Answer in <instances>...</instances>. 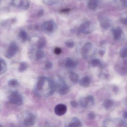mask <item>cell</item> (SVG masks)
I'll list each match as a JSON object with an SVG mask.
<instances>
[{"label": "cell", "instance_id": "6da1fadb", "mask_svg": "<svg viewBox=\"0 0 127 127\" xmlns=\"http://www.w3.org/2000/svg\"><path fill=\"white\" fill-rule=\"evenodd\" d=\"M93 29L92 23L90 21H86L81 24L79 28V31L84 34H89L92 32Z\"/></svg>", "mask_w": 127, "mask_h": 127}, {"label": "cell", "instance_id": "7a4b0ae2", "mask_svg": "<svg viewBox=\"0 0 127 127\" xmlns=\"http://www.w3.org/2000/svg\"><path fill=\"white\" fill-rule=\"evenodd\" d=\"M9 101L11 103L18 106H21L23 102L22 97L17 92H13L11 94L9 97Z\"/></svg>", "mask_w": 127, "mask_h": 127}, {"label": "cell", "instance_id": "3957f363", "mask_svg": "<svg viewBox=\"0 0 127 127\" xmlns=\"http://www.w3.org/2000/svg\"><path fill=\"white\" fill-rule=\"evenodd\" d=\"M43 28L44 30L47 32H53L56 29V25L53 20H48L44 23Z\"/></svg>", "mask_w": 127, "mask_h": 127}, {"label": "cell", "instance_id": "277c9868", "mask_svg": "<svg viewBox=\"0 0 127 127\" xmlns=\"http://www.w3.org/2000/svg\"><path fill=\"white\" fill-rule=\"evenodd\" d=\"M13 4L15 6L22 9H27L30 6L28 0H13Z\"/></svg>", "mask_w": 127, "mask_h": 127}, {"label": "cell", "instance_id": "5b68a950", "mask_svg": "<svg viewBox=\"0 0 127 127\" xmlns=\"http://www.w3.org/2000/svg\"><path fill=\"white\" fill-rule=\"evenodd\" d=\"M67 111L66 106L63 104H60L55 107L54 112L56 115L59 116H62L65 114Z\"/></svg>", "mask_w": 127, "mask_h": 127}, {"label": "cell", "instance_id": "8992f818", "mask_svg": "<svg viewBox=\"0 0 127 127\" xmlns=\"http://www.w3.org/2000/svg\"><path fill=\"white\" fill-rule=\"evenodd\" d=\"M18 50L17 45L15 43H12L10 45L6 55L7 58H11L15 55Z\"/></svg>", "mask_w": 127, "mask_h": 127}, {"label": "cell", "instance_id": "52a82bcc", "mask_svg": "<svg viewBox=\"0 0 127 127\" xmlns=\"http://www.w3.org/2000/svg\"><path fill=\"white\" fill-rule=\"evenodd\" d=\"M92 46V43L90 42H88L86 43L81 49V54L83 57L84 58L87 57V56L91 50Z\"/></svg>", "mask_w": 127, "mask_h": 127}, {"label": "cell", "instance_id": "ba28073f", "mask_svg": "<svg viewBox=\"0 0 127 127\" xmlns=\"http://www.w3.org/2000/svg\"><path fill=\"white\" fill-rule=\"evenodd\" d=\"M36 121V117L32 114H30L24 121L25 125L29 127L33 125Z\"/></svg>", "mask_w": 127, "mask_h": 127}, {"label": "cell", "instance_id": "9c48e42d", "mask_svg": "<svg viewBox=\"0 0 127 127\" xmlns=\"http://www.w3.org/2000/svg\"><path fill=\"white\" fill-rule=\"evenodd\" d=\"M100 23L101 27L104 30H107L110 27V22L107 18L105 17L101 18Z\"/></svg>", "mask_w": 127, "mask_h": 127}, {"label": "cell", "instance_id": "30bf717a", "mask_svg": "<svg viewBox=\"0 0 127 127\" xmlns=\"http://www.w3.org/2000/svg\"><path fill=\"white\" fill-rule=\"evenodd\" d=\"M82 124L80 120L76 118H74L71 120L67 127H81Z\"/></svg>", "mask_w": 127, "mask_h": 127}, {"label": "cell", "instance_id": "8fae6325", "mask_svg": "<svg viewBox=\"0 0 127 127\" xmlns=\"http://www.w3.org/2000/svg\"><path fill=\"white\" fill-rule=\"evenodd\" d=\"M90 83V79L88 76L83 77L79 82V84L83 87H88Z\"/></svg>", "mask_w": 127, "mask_h": 127}, {"label": "cell", "instance_id": "7c38bea8", "mask_svg": "<svg viewBox=\"0 0 127 127\" xmlns=\"http://www.w3.org/2000/svg\"><path fill=\"white\" fill-rule=\"evenodd\" d=\"M69 87L65 84V82H64L60 89L59 93L60 95H64L67 94L69 92Z\"/></svg>", "mask_w": 127, "mask_h": 127}, {"label": "cell", "instance_id": "4fadbf2b", "mask_svg": "<svg viewBox=\"0 0 127 127\" xmlns=\"http://www.w3.org/2000/svg\"><path fill=\"white\" fill-rule=\"evenodd\" d=\"M77 63L75 60L71 59H67L66 61L65 66L66 67L71 68H74L76 67Z\"/></svg>", "mask_w": 127, "mask_h": 127}, {"label": "cell", "instance_id": "5bb4252c", "mask_svg": "<svg viewBox=\"0 0 127 127\" xmlns=\"http://www.w3.org/2000/svg\"><path fill=\"white\" fill-rule=\"evenodd\" d=\"M97 6V0H89L87 4L88 8L92 10L95 9Z\"/></svg>", "mask_w": 127, "mask_h": 127}, {"label": "cell", "instance_id": "9a60e30c", "mask_svg": "<svg viewBox=\"0 0 127 127\" xmlns=\"http://www.w3.org/2000/svg\"><path fill=\"white\" fill-rule=\"evenodd\" d=\"M45 78L44 77L40 78L36 84V89L38 90H41L42 89L45 83Z\"/></svg>", "mask_w": 127, "mask_h": 127}, {"label": "cell", "instance_id": "2e32d148", "mask_svg": "<svg viewBox=\"0 0 127 127\" xmlns=\"http://www.w3.org/2000/svg\"><path fill=\"white\" fill-rule=\"evenodd\" d=\"M121 29L119 28H116L113 30V32L114 35V38L115 40L119 39L122 35Z\"/></svg>", "mask_w": 127, "mask_h": 127}, {"label": "cell", "instance_id": "e0dca14e", "mask_svg": "<svg viewBox=\"0 0 127 127\" xmlns=\"http://www.w3.org/2000/svg\"><path fill=\"white\" fill-rule=\"evenodd\" d=\"M69 78L72 82L77 83L78 82L79 77L77 74L74 72H71L69 75Z\"/></svg>", "mask_w": 127, "mask_h": 127}, {"label": "cell", "instance_id": "ac0fdd59", "mask_svg": "<svg viewBox=\"0 0 127 127\" xmlns=\"http://www.w3.org/2000/svg\"><path fill=\"white\" fill-rule=\"evenodd\" d=\"M80 104L81 106L84 108H87L90 106L86 97L82 98L80 100Z\"/></svg>", "mask_w": 127, "mask_h": 127}, {"label": "cell", "instance_id": "d6986e66", "mask_svg": "<svg viewBox=\"0 0 127 127\" xmlns=\"http://www.w3.org/2000/svg\"><path fill=\"white\" fill-rule=\"evenodd\" d=\"M113 105V102L109 99H106L103 103V106L106 109H109L112 107Z\"/></svg>", "mask_w": 127, "mask_h": 127}, {"label": "cell", "instance_id": "ffe728a7", "mask_svg": "<svg viewBox=\"0 0 127 127\" xmlns=\"http://www.w3.org/2000/svg\"><path fill=\"white\" fill-rule=\"evenodd\" d=\"M6 68V63L3 60L0 59V74L5 72Z\"/></svg>", "mask_w": 127, "mask_h": 127}, {"label": "cell", "instance_id": "44dd1931", "mask_svg": "<svg viewBox=\"0 0 127 127\" xmlns=\"http://www.w3.org/2000/svg\"><path fill=\"white\" fill-rule=\"evenodd\" d=\"M46 42L43 38H41L38 40L37 42V47L39 49H42L45 46Z\"/></svg>", "mask_w": 127, "mask_h": 127}, {"label": "cell", "instance_id": "7402d4cb", "mask_svg": "<svg viewBox=\"0 0 127 127\" xmlns=\"http://www.w3.org/2000/svg\"><path fill=\"white\" fill-rule=\"evenodd\" d=\"M44 51L39 50L36 52L35 54L36 59L37 60H40L44 57Z\"/></svg>", "mask_w": 127, "mask_h": 127}, {"label": "cell", "instance_id": "603a6c76", "mask_svg": "<svg viewBox=\"0 0 127 127\" xmlns=\"http://www.w3.org/2000/svg\"><path fill=\"white\" fill-rule=\"evenodd\" d=\"M19 36L23 41H26L27 39L28 36L27 33L24 30H21L19 32Z\"/></svg>", "mask_w": 127, "mask_h": 127}, {"label": "cell", "instance_id": "cb8c5ba5", "mask_svg": "<svg viewBox=\"0 0 127 127\" xmlns=\"http://www.w3.org/2000/svg\"><path fill=\"white\" fill-rule=\"evenodd\" d=\"M120 54L122 58H124L127 56V47L122 48L120 51Z\"/></svg>", "mask_w": 127, "mask_h": 127}, {"label": "cell", "instance_id": "d4e9b609", "mask_svg": "<svg viewBox=\"0 0 127 127\" xmlns=\"http://www.w3.org/2000/svg\"><path fill=\"white\" fill-rule=\"evenodd\" d=\"M27 68V64L25 62H22L20 64L19 69V71L23 72L26 70Z\"/></svg>", "mask_w": 127, "mask_h": 127}, {"label": "cell", "instance_id": "484cf974", "mask_svg": "<svg viewBox=\"0 0 127 127\" xmlns=\"http://www.w3.org/2000/svg\"><path fill=\"white\" fill-rule=\"evenodd\" d=\"M92 65L93 67H96L100 65L101 64V62L99 60L97 59H95L92 60Z\"/></svg>", "mask_w": 127, "mask_h": 127}, {"label": "cell", "instance_id": "4316f807", "mask_svg": "<svg viewBox=\"0 0 127 127\" xmlns=\"http://www.w3.org/2000/svg\"><path fill=\"white\" fill-rule=\"evenodd\" d=\"M65 45L67 47L71 48L74 47L75 44L73 41L71 40H68L66 42Z\"/></svg>", "mask_w": 127, "mask_h": 127}, {"label": "cell", "instance_id": "83f0119b", "mask_svg": "<svg viewBox=\"0 0 127 127\" xmlns=\"http://www.w3.org/2000/svg\"><path fill=\"white\" fill-rule=\"evenodd\" d=\"M86 98L89 102L90 106L94 104L95 100L93 96L92 95H89Z\"/></svg>", "mask_w": 127, "mask_h": 127}, {"label": "cell", "instance_id": "f1b7e54d", "mask_svg": "<svg viewBox=\"0 0 127 127\" xmlns=\"http://www.w3.org/2000/svg\"><path fill=\"white\" fill-rule=\"evenodd\" d=\"M8 84H9L10 86L14 87H15L16 86L18 85V82L16 80L13 79V80L9 81L8 82Z\"/></svg>", "mask_w": 127, "mask_h": 127}, {"label": "cell", "instance_id": "f546056e", "mask_svg": "<svg viewBox=\"0 0 127 127\" xmlns=\"http://www.w3.org/2000/svg\"><path fill=\"white\" fill-rule=\"evenodd\" d=\"M44 2L47 4L51 5L57 2L58 0H43Z\"/></svg>", "mask_w": 127, "mask_h": 127}, {"label": "cell", "instance_id": "4dcf8cb0", "mask_svg": "<svg viewBox=\"0 0 127 127\" xmlns=\"http://www.w3.org/2000/svg\"><path fill=\"white\" fill-rule=\"evenodd\" d=\"M45 68L47 69H50L53 66V64L50 62H47L45 63Z\"/></svg>", "mask_w": 127, "mask_h": 127}, {"label": "cell", "instance_id": "1f68e13d", "mask_svg": "<svg viewBox=\"0 0 127 127\" xmlns=\"http://www.w3.org/2000/svg\"><path fill=\"white\" fill-rule=\"evenodd\" d=\"M62 51L61 48H59L57 47L55 48L54 50V53L56 55H60L62 53Z\"/></svg>", "mask_w": 127, "mask_h": 127}, {"label": "cell", "instance_id": "d6a6232c", "mask_svg": "<svg viewBox=\"0 0 127 127\" xmlns=\"http://www.w3.org/2000/svg\"><path fill=\"white\" fill-rule=\"evenodd\" d=\"M120 21L123 24L127 25V17L121 18L120 19Z\"/></svg>", "mask_w": 127, "mask_h": 127}, {"label": "cell", "instance_id": "836d02e7", "mask_svg": "<svg viewBox=\"0 0 127 127\" xmlns=\"http://www.w3.org/2000/svg\"><path fill=\"white\" fill-rule=\"evenodd\" d=\"M88 117L90 119L93 120L95 118V115L93 112H90L88 115Z\"/></svg>", "mask_w": 127, "mask_h": 127}, {"label": "cell", "instance_id": "e575fe53", "mask_svg": "<svg viewBox=\"0 0 127 127\" xmlns=\"http://www.w3.org/2000/svg\"><path fill=\"white\" fill-rule=\"evenodd\" d=\"M70 103H71L72 106L73 107H76L78 106V103L75 101H71Z\"/></svg>", "mask_w": 127, "mask_h": 127}, {"label": "cell", "instance_id": "d590c367", "mask_svg": "<svg viewBox=\"0 0 127 127\" xmlns=\"http://www.w3.org/2000/svg\"><path fill=\"white\" fill-rule=\"evenodd\" d=\"M44 13V10H43V9H41L39 10V11L38 12V16H39V17H40V16H42L43 15Z\"/></svg>", "mask_w": 127, "mask_h": 127}, {"label": "cell", "instance_id": "8d00e7d4", "mask_svg": "<svg viewBox=\"0 0 127 127\" xmlns=\"http://www.w3.org/2000/svg\"><path fill=\"white\" fill-rule=\"evenodd\" d=\"M70 9L69 8H65L61 10V12L64 13H67L70 11Z\"/></svg>", "mask_w": 127, "mask_h": 127}, {"label": "cell", "instance_id": "74e56055", "mask_svg": "<svg viewBox=\"0 0 127 127\" xmlns=\"http://www.w3.org/2000/svg\"><path fill=\"white\" fill-rule=\"evenodd\" d=\"M122 4L125 6H127V0H120Z\"/></svg>", "mask_w": 127, "mask_h": 127}, {"label": "cell", "instance_id": "f35d334b", "mask_svg": "<svg viewBox=\"0 0 127 127\" xmlns=\"http://www.w3.org/2000/svg\"><path fill=\"white\" fill-rule=\"evenodd\" d=\"M123 117L124 118L127 119V111L124 113L123 114Z\"/></svg>", "mask_w": 127, "mask_h": 127}, {"label": "cell", "instance_id": "ab89813d", "mask_svg": "<svg viewBox=\"0 0 127 127\" xmlns=\"http://www.w3.org/2000/svg\"><path fill=\"white\" fill-rule=\"evenodd\" d=\"M99 53L101 56H103V55H104V52L103 51H100L99 52Z\"/></svg>", "mask_w": 127, "mask_h": 127}, {"label": "cell", "instance_id": "60d3db41", "mask_svg": "<svg viewBox=\"0 0 127 127\" xmlns=\"http://www.w3.org/2000/svg\"><path fill=\"white\" fill-rule=\"evenodd\" d=\"M0 127H2V126H1V125H0Z\"/></svg>", "mask_w": 127, "mask_h": 127}, {"label": "cell", "instance_id": "b9f144b4", "mask_svg": "<svg viewBox=\"0 0 127 127\" xmlns=\"http://www.w3.org/2000/svg\"></svg>", "mask_w": 127, "mask_h": 127}, {"label": "cell", "instance_id": "7bdbcfd3", "mask_svg": "<svg viewBox=\"0 0 127 127\" xmlns=\"http://www.w3.org/2000/svg\"></svg>", "mask_w": 127, "mask_h": 127}]
</instances>
